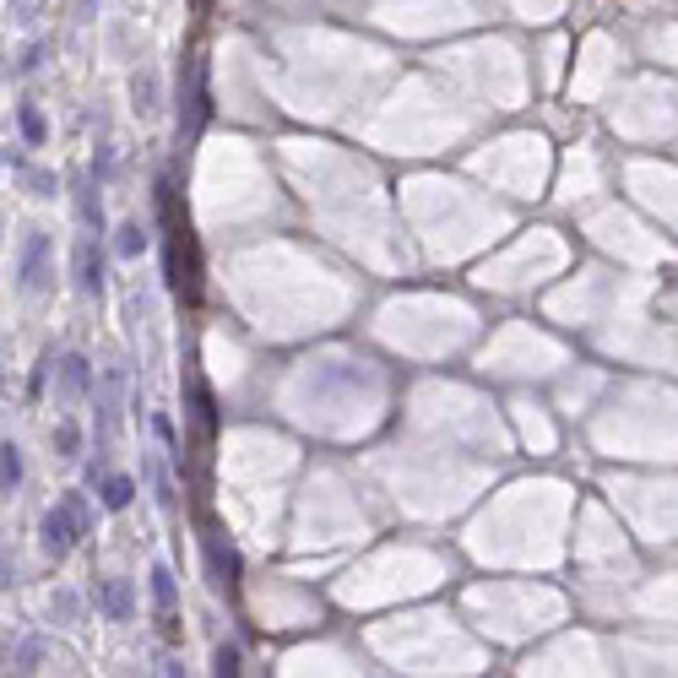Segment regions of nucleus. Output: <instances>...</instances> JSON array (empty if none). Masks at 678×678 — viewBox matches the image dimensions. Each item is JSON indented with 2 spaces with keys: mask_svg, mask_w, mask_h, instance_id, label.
<instances>
[{
  "mask_svg": "<svg viewBox=\"0 0 678 678\" xmlns=\"http://www.w3.org/2000/svg\"><path fill=\"white\" fill-rule=\"evenodd\" d=\"M49 440H54V456H82V429H77L71 418H54Z\"/></svg>",
  "mask_w": 678,
  "mask_h": 678,
  "instance_id": "10",
  "label": "nucleus"
},
{
  "mask_svg": "<svg viewBox=\"0 0 678 678\" xmlns=\"http://www.w3.org/2000/svg\"><path fill=\"white\" fill-rule=\"evenodd\" d=\"M201 549H207V565H212V586L218 591H234V575H239V554L228 549V537L218 526H207V537H201Z\"/></svg>",
  "mask_w": 678,
  "mask_h": 678,
  "instance_id": "3",
  "label": "nucleus"
},
{
  "mask_svg": "<svg viewBox=\"0 0 678 678\" xmlns=\"http://www.w3.org/2000/svg\"><path fill=\"white\" fill-rule=\"evenodd\" d=\"M98 500H103V510H125L136 500V478L130 472H109V478L98 484Z\"/></svg>",
  "mask_w": 678,
  "mask_h": 678,
  "instance_id": "7",
  "label": "nucleus"
},
{
  "mask_svg": "<svg viewBox=\"0 0 678 678\" xmlns=\"http://www.w3.org/2000/svg\"><path fill=\"white\" fill-rule=\"evenodd\" d=\"M147 244H153V234H147L142 223H125V228H120V239H114V250H120L125 260H136V255H142Z\"/></svg>",
  "mask_w": 678,
  "mask_h": 678,
  "instance_id": "11",
  "label": "nucleus"
},
{
  "mask_svg": "<svg viewBox=\"0 0 678 678\" xmlns=\"http://www.w3.org/2000/svg\"><path fill=\"white\" fill-rule=\"evenodd\" d=\"M87 532H93V510H87L82 494L54 500V505L44 510V521H38V542H44V554H49V559H65Z\"/></svg>",
  "mask_w": 678,
  "mask_h": 678,
  "instance_id": "1",
  "label": "nucleus"
},
{
  "mask_svg": "<svg viewBox=\"0 0 678 678\" xmlns=\"http://www.w3.org/2000/svg\"><path fill=\"white\" fill-rule=\"evenodd\" d=\"M54 369H60V401H82V396H87V385H93L87 359H77V353H71V359H60Z\"/></svg>",
  "mask_w": 678,
  "mask_h": 678,
  "instance_id": "6",
  "label": "nucleus"
},
{
  "mask_svg": "<svg viewBox=\"0 0 678 678\" xmlns=\"http://www.w3.org/2000/svg\"><path fill=\"white\" fill-rule=\"evenodd\" d=\"M17 125H22V136H28V147H44V114H38V103H17Z\"/></svg>",
  "mask_w": 678,
  "mask_h": 678,
  "instance_id": "12",
  "label": "nucleus"
},
{
  "mask_svg": "<svg viewBox=\"0 0 678 678\" xmlns=\"http://www.w3.org/2000/svg\"><path fill=\"white\" fill-rule=\"evenodd\" d=\"M153 602L163 608V614H174V602H179V586H174L169 565H153Z\"/></svg>",
  "mask_w": 678,
  "mask_h": 678,
  "instance_id": "9",
  "label": "nucleus"
},
{
  "mask_svg": "<svg viewBox=\"0 0 678 678\" xmlns=\"http://www.w3.org/2000/svg\"><path fill=\"white\" fill-rule=\"evenodd\" d=\"M38 60H44V44H28V54L17 60V77H28V71H38Z\"/></svg>",
  "mask_w": 678,
  "mask_h": 678,
  "instance_id": "13",
  "label": "nucleus"
},
{
  "mask_svg": "<svg viewBox=\"0 0 678 678\" xmlns=\"http://www.w3.org/2000/svg\"><path fill=\"white\" fill-rule=\"evenodd\" d=\"M17 288L22 294L49 288V234H22V244H17Z\"/></svg>",
  "mask_w": 678,
  "mask_h": 678,
  "instance_id": "2",
  "label": "nucleus"
},
{
  "mask_svg": "<svg viewBox=\"0 0 678 678\" xmlns=\"http://www.w3.org/2000/svg\"><path fill=\"white\" fill-rule=\"evenodd\" d=\"M218 673H239V646H218Z\"/></svg>",
  "mask_w": 678,
  "mask_h": 678,
  "instance_id": "15",
  "label": "nucleus"
},
{
  "mask_svg": "<svg viewBox=\"0 0 678 678\" xmlns=\"http://www.w3.org/2000/svg\"><path fill=\"white\" fill-rule=\"evenodd\" d=\"M136 109H153V77H136Z\"/></svg>",
  "mask_w": 678,
  "mask_h": 678,
  "instance_id": "14",
  "label": "nucleus"
},
{
  "mask_svg": "<svg viewBox=\"0 0 678 678\" xmlns=\"http://www.w3.org/2000/svg\"><path fill=\"white\" fill-rule=\"evenodd\" d=\"M98 608H103V619L130 624V614H136V591H130V581H120V575L98 581Z\"/></svg>",
  "mask_w": 678,
  "mask_h": 678,
  "instance_id": "4",
  "label": "nucleus"
},
{
  "mask_svg": "<svg viewBox=\"0 0 678 678\" xmlns=\"http://www.w3.org/2000/svg\"><path fill=\"white\" fill-rule=\"evenodd\" d=\"M77 277H82V294H87V299H98V294H103V255H98V244H93V239H82V244H77Z\"/></svg>",
  "mask_w": 678,
  "mask_h": 678,
  "instance_id": "5",
  "label": "nucleus"
},
{
  "mask_svg": "<svg viewBox=\"0 0 678 678\" xmlns=\"http://www.w3.org/2000/svg\"><path fill=\"white\" fill-rule=\"evenodd\" d=\"M0 484H6V494L22 489V445H17V440L0 445Z\"/></svg>",
  "mask_w": 678,
  "mask_h": 678,
  "instance_id": "8",
  "label": "nucleus"
}]
</instances>
